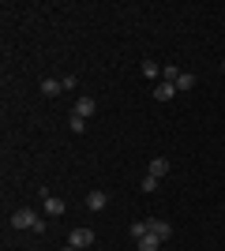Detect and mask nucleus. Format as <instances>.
Here are the masks:
<instances>
[{"instance_id":"nucleus-1","label":"nucleus","mask_w":225,"mask_h":251,"mask_svg":"<svg viewBox=\"0 0 225 251\" xmlns=\"http://www.w3.org/2000/svg\"><path fill=\"white\" fill-rule=\"evenodd\" d=\"M38 221H42V218H38V214H34V210L30 206H23V210H15V214H11V225H15V229H38Z\"/></svg>"},{"instance_id":"nucleus-2","label":"nucleus","mask_w":225,"mask_h":251,"mask_svg":"<svg viewBox=\"0 0 225 251\" xmlns=\"http://www.w3.org/2000/svg\"><path fill=\"white\" fill-rule=\"evenodd\" d=\"M68 244H72L75 251H83V248L94 244V232H90V229H72V232H68Z\"/></svg>"},{"instance_id":"nucleus-3","label":"nucleus","mask_w":225,"mask_h":251,"mask_svg":"<svg viewBox=\"0 0 225 251\" xmlns=\"http://www.w3.org/2000/svg\"><path fill=\"white\" fill-rule=\"evenodd\" d=\"M109 206V191H86V210H105Z\"/></svg>"},{"instance_id":"nucleus-4","label":"nucleus","mask_w":225,"mask_h":251,"mask_svg":"<svg viewBox=\"0 0 225 251\" xmlns=\"http://www.w3.org/2000/svg\"><path fill=\"white\" fill-rule=\"evenodd\" d=\"M173 98H176V86L173 83H165V79L154 83V101H173Z\"/></svg>"},{"instance_id":"nucleus-5","label":"nucleus","mask_w":225,"mask_h":251,"mask_svg":"<svg viewBox=\"0 0 225 251\" xmlns=\"http://www.w3.org/2000/svg\"><path fill=\"white\" fill-rule=\"evenodd\" d=\"M150 232H154L158 240H169V236H173V225H169V221H161V218H154V221H150Z\"/></svg>"},{"instance_id":"nucleus-6","label":"nucleus","mask_w":225,"mask_h":251,"mask_svg":"<svg viewBox=\"0 0 225 251\" xmlns=\"http://www.w3.org/2000/svg\"><path fill=\"white\" fill-rule=\"evenodd\" d=\"M64 199H56V195H45V214H49V218H60V214H64Z\"/></svg>"},{"instance_id":"nucleus-7","label":"nucleus","mask_w":225,"mask_h":251,"mask_svg":"<svg viewBox=\"0 0 225 251\" xmlns=\"http://www.w3.org/2000/svg\"><path fill=\"white\" fill-rule=\"evenodd\" d=\"M165 173H169V157H154V161H150V169H147V176H165Z\"/></svg>"},{"instance_id":"nucleus-8","label":"nucleus","mask_w":225,"mask_h":251,"mask_svg":"<svg viewBox=\"0 0 225 251\" xmlns=\"http://www.w3.org/2000/svg\"><path fill=\"white\" fill-rule=\"evenodd\" d=\"M94 109H98L94 98H79V101H75V116H83V120H86V116H94Z\"/></svg>"},{"instance_id":"nucleus-9","label":"nucleus","mask_w":225,"mask_h":251,"mask_svg":"<svg viewBox=\"0 0 225 251\" xmlns=\"http://www.w3.org/2000/svg\"><path fill=\"white\" fill-rule=\"evenodd\" d=\"M139 72H143V79H150V83H161V68H158L154 60H143Z\"/></svg>"},{"instance_id":"nucleus-10","label":"nucleus","mask_w":225,"mask_h":251,"mask_svg":"<svg viewBox=\"0 0 225 251\" xmlns=\"http://www.w3.org/2000/svg\"><path fill=\"white\" fill-rule=\"evenodd\" d=\"M60 90H64V79H45V83H42V94L45 98H56Z\"/></svg>"},{"instance_id":"nucleus-11","label":"nucleus","mask_w":225,"mask_h":251,"mask_svg":"<svg viewBox=\"0 0 225 251\" xmlns=\"http://www.w3.org/2000/svg\"><path fill=\"white\" fill-rule=\"evenodd\" d=\"M161 79L176 86V79H180V68H176V64H165V68H161Z\"/></svg>"},{"instance_id":"nucleus-12","label":"nucleus","mask_w":225,"mask_h":251,"mask_svg":"<svg viewBox=\"0 0 225 251\" xmlns=\"http://www.w3.org/2000/svg\"><path fill=\"white\" fill-rule=\"evenodd\" d=\"M135 244H139V251H158V236H154V232H147V236H143V240H135Z\"/></svg>"},{"instance_id":"nucleus-13","label":"nucleus","mask_w":225,"mask_h":251,"mask_svg":"<svg viewBox=\"0 0 225 251\" xmlns=\"http://www.w3.org/2000/svg\"><path fill=\"white\" fill-rule=\"evenodd\" d=\"M195 83H199V79H195L192 72H180V79H176V90H192Z\"/></svg>"},{"instance_id":"nucleus-14","label":"nucleus","mask_w":225,"mask_h":251,"mask_svg":"<svg viewBox=\"0 0 225 251\" xmlns=\"http://www.w3.org/2000/svg\"><path fill=\"white\" fill-rule=\"evenodd\" d=\"M147 232H150V221H135V225H131V236H135V240H143Z\"/></svg>"},{"instance_id":"nucleus-15","label":"nucleus","mask_w":225,"mask_h":251,"mask_svg":"<svg viewBox=\"0 0 225 251\" xmlns=\"http://www.w3.org/2000/svg\"><path fill=\"white\" fill-rule=\"evenodd\" d=\"M68 127H72L75 135H83V131H86V120H83V116H75V113H72V120H68Z\"/></svg>"},{"instance_id":"nucleus-16","label":"nucleus","mask_w":225,"mask_h":251,"mask_svg":"<svg viewBox=\"0 0 225 251\" xmlns=\"http://www.w3.org/2000/svg\"><path fill=\"white\" fill-rule=\"evenodd\" d=\"M139 191H158V176H143Z\"/></svg>"},{"instance_id":"nucleus-17","label":"nucleus","mask_w":225,"mask_h":251,"mask_svg":"<svg viewBox=\"0 0 225 251\" xmlns=\"http://www.w3.org/2000/svg\"><path fill=\"white\" fill-rule=\"evenodd\" d=\"M64 251H75V248H72V244H68V248H64Z\"/></svg>"},{"instance_id":"nucleus-18","label":"nucleus","mask_w":225,"mask_h":251,"mask_svg":"<svg viewBox=\"0 0 225 251\" xmlns=\"http://www.w3.org/2000/svg\"><path fill=\"white\" fill-rule=\"evenodd\" d=\"M222 72H225V60H222Z\"/></svg>"}]
</instances>
